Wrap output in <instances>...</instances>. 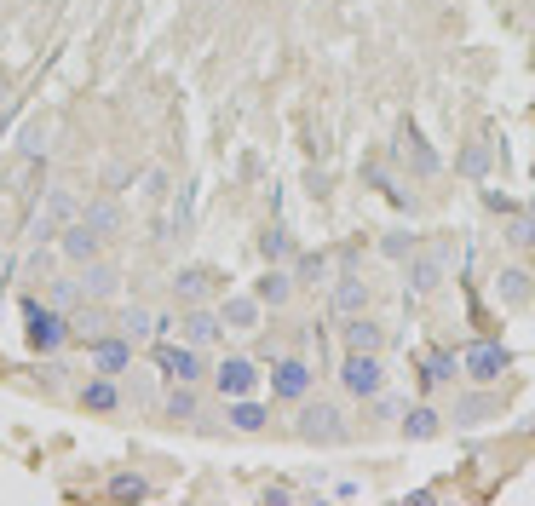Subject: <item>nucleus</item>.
Listing matches in <instances>:
<instances>
[{"label":"nucleus","instance_id":"nucleus-21","mask_svg":"<svg viewBox=\"0 0 535 506\" xmlns=\"http://www.w3.org/2000/svg\"><path fill=\"white\" fill-rule=\"evenodd\" d=\"M380 340H386V334L374 328V322H363V317L346 322V352H380Z\"/></svg>","mask_w":535,"mask_h":506},{"label":"nucleus","instance_id":"nucleus-15","mask_svg":"<svg viewBox=\"0 0 535 506\" xmlns=\"http://www.w3.org/2000/svg\"><path fill=\"white\" fill-rule=\"evenodd\" d=\"M363 305H369V282L346 271V276H339V282H334V311H346V317H357Z\"/></svg>","mask_w":535,"mask_h":506},{"label":"nucleus","instance_id":"nucleus-27","mask_svg":"<svg viewBox=\"0 0 535 506\" xmlns=\"http://www.w3.org/2000/svg\"><path fill=\"white\" fill-rule=\"evenodd\" d=\"M501 299L507 305H524L530 299V276L524 271H501Z\"/></svg>","mask_w":535,"mask_h":506},{"label":"nucleus","instance_id":"nucleus-9","mask_svg":"<svg viewBox=\"0 0 535 506\" xmlns=\"http://www.w3.org/2000/svg\"><path fill=\"white\" fill-rule=\"evenodd\" d=\"M507 363H513V357H507V345L478 340V345L467 352V363H460V368H467V375L478 380V385H490V380H501V375H507Z\"/></svg>","mask_w":535,"mask_h":506},{"label":"nucleus","instance_id":"nucleus-19","mask_svg":"<svg viewBox=\"0 0 535 506\" xmlns=\"http://www.w3.org/2000/svg\"><path fill=\"white\" fill-rule=\"evenodd\" d=\"M162 328H173V322L150 317V311H144V305H132L127 317H121V334H127V340H150V334H162Z\"/></svg>","mask_w":535,"mask_h":506},{"label":"nucleus","instance_id":"nucleus-28","mask_svg":"<svg viewBox=\"0 0 535 506\" xmlns=\"http://www.w3.org/2000/svg\"><path fill=\"white\" fill-rule=\"evenodd\" d=\"M403 426H409V438H437V415L432 408H409Z\"/></svg>","mask_w":535,"mask_h":506},{"label":"nucleus","instance_id":"nucleus-18","mask_svg":"<svg viewBox=\"0 0 535 506\" xmlns=\"http://www.w3.org/2000/svg\"><path fill=\"white\" fill-rule=\"evenodd\" d=\"M76 282H81V299H109L116 294V271H109V265H87Z\"/></svg>","mask_w":535,"mask_h":506},{"label":"nucleus","instance_id":"nucleus-2","mask_svg":"<svg viewBox=\"0 0 535 506\" xmlns=\"http://www.w3.org/2000/svg\"><path fill=\"white\" fill-rule=\"evenodd\" d=\"M449 253H455V242H449V236H437V242H427V248L409 253V288H415V294H432V288L443 282Z\"/></svg>","mask_w":535,"mask_h":506},{"label":"nucleus","instance_id":"nucleus-1","mask_svg":"<svg viewBox=\"0 0 535 506\" xmlns=\"http://www.w3.org/2000/svg\"><path fill=\"white\" fill-rule=\"evenodd\" d=\"M69 317L58 305H41V299H23V340H29L35 357H52L58 345H69Z\"/></svg>","mask_w":535,"mask_h":506},{"label":"nucleus","instance_id":"nucleus-22","mask_svg":"<svg viewBox=\"0 0 535 506\" xmlns=\"http://www.w3.org/2000/svg\"><path fill=\"white\" fill-rule=\"evenodd\" d=\"M81 403H87V408H99V415H109V408L121 403L116 380H109V375H99V380H87V391H81Z\"/></svg>","mask_w":535,"mask_h":506},{"label":"nucleus","instance_id":"nucleus-4","mask_svg":"<svg viewBox=\"0 0 535 506\" xmlns=\"http://www.w3.org/2000/svg\"><path fill=\"white\" fill-rule=\"evenodd\" d=\"M69 219H81V202H76V190H46V208L35 213V242L58 236Z\"/></svg>","mask_w":535,"mask_h":506},{"label":"nucleus","instance_id":"nucleus-32","mask_svg":"<svg viewBox=\"0 0 535 506\" xmlns=\"http://www.w3.org/2000/svg\"><path fill=\"white\" fill-rule=\"evenodd\" d=\"M513 248H535V213H524V219L513 225V236H507Z\"/></svg>","mask_w":535,"mask_h":506},{"label":"nucleus","instance_id":"nucleus-29","mask_svg":"<svg viewBox=\"0 0 535 506\" xmlns=\"http://www.w3.org/2000/svg\"><path fill=\"white\" fill-rule=\"evenodd\" d=\"M260 248H265V259H271V265L294 253V242H288V231H283V225H276V231H265V242H260Z\"/></svg>","mask_w":535,"mask_h":506},{"label":"nucleus","instance_id":"nucleus-30","mask_svg":"<svg viewBox=\"0 0 535 506\" xmlns=\"http://www.w3.org/2000/svg\"><path fill=\"white\" fill-rule=\"evenodd\" d=\"M52 305H58V311L81 305V282H76V276H69V282H58V288H52Z\"/></svg>","mask_w":535,"mask_h":506},{"label":"nucleus","instance_id":"nucleus-23","mask_svg":"<svg viewBox=\"0 0 535 506\" xmlns=\"http://www.w3.org/2000/svg\"><path fill=\"white\" fill-rule=\"evenodd\" d=\"M69 328H76L81 340H104V334H109V317L99 311V299H92L87 311H76V317H69Z\"/></svg>","mask_w":535,"mask_h":506},{"label":"nucleus","instance_id":"nucleus-6","mask_svg":"<svg viewBox=\"0 0 535 506\" xmlns=\"http://www.w3.org/2000/svg\"><path fill=\"white\" fill-rule=\"evenodd\" d=\"M99 248H104V236L92 231V225H81V219H69L64 231H58V253H64L69 265H92V259H99Z\"/></svg>","mask_w":535,"mask_h":506},{"label":"nucleus","instance_id":"nucleus-34","mask_svg":"<svg viewBox=\"0 0 535 506\" xmlns=\"http://www.w3.org/2000/svg\"><path fill=\"white\" fill-rule=\"evenodd\" d=\"M109 495H121V501H139V495H144V478H116V484H109Z\"/></svg>","mask_w":535,"mask_h":506},{"label":"nucleus","instance_id":"nucleus-33","mask_svg":"<svg viewBox=\"0 0 535 506\" xmlns=\"http://www.w3.org/2000/svg\"><path fill=\"white\" fill-rule=\"evenodd\" d=\"M386 253H392V259L415 253V236H409V231H386Z\"/></svg>","mask_w":535,"mask_h":506},{"label":"nucleus","instance_id":"nucleus-7","mask_svg":"<svg viewBox=\"0 0 535 506\" xmlns=\"http://www.w3.org/2000/svg\"><path fill=\"white\" fill-rule=\"evenodd\" d=\"M271 397H283V403H306L311 397V368L299 363V357H283V363L271 368Z\"/></svg>","mask_w":535,"mask_h":506},{"label":"nucleus","instance_id":"nucleus-20","mask_svg":"<svg viewBox=\"0 0 535 506\" xmlns=\"http://www.w3.org/2000/svg\"><path fill=\"white\" fill-rule=\"evenodd\" d=\"M81 225H92L99 236H109V231H121V208L116 202H87V208H81Z\"/></svg>","mask_w":535,"mask_h":506},{"label":"nucleus","instance_id":"nucleus-3","mask_svg":"<svg viewBox=\"0 0 535 506\" xmlns=\"http://www.w3.org/2000/svg\"><path fill=\"white\" fill-rule=\"evenodd\" d=\"M299 438L311 443H346V420H339L334 403H306L299 408Z\"/></svg>","mask_w":535,"mask_h":506},{"label":"nucleus","instance_id":"nucleus-11","mask_svg":"<svg viewBox=\"0 0 535 506\" xmlns=\"http://www.w3.org/2000/svg\"><path fill=\"white\" fill-rule=\"evenodd\" d=\"M213 282H219V276L208 271V265H185V271L173 276V299H179V305H208Z\"/></svg>","mask_w":535,"mask_h":506},{"label":"nucleus","instance_id":"nucleus-10","mask_svg":"<svg viewBox=\"0 0 535 506\" xmlns=\"http://www.w3.org/2000/svg\"><path fill=\"white\" fill-rule=\"evenodd\" d=\"M213 380H219V391H225V397H253V385H260V368H253L248 357H225V363L213 368Z\"/></svg>","mask_w":535,"mask_h":506},{"label":"nucleus","instance_id":"nucleus-25","mask_svg":"<svg viewBox=\"0 0 535 506\" xmlns=\"http://www.w3.org/2000/svg\"><path fill=\"white\" fill-rule=\"evenodd\" d=\"M427 385H443V380H455V352H432L427 357V375H420Z\"/></svg>","mask_w":535,"mask_h":506},{"label":"nucleus","instance_id":"nucleus-16","mask_svg":"<svg viewBox=\"0 0 535 506\" xmlns=\"http://www.w3.org/2000/svg\"><path fill=\"white\" fill-rule=\"evenodd\" d=\"M288 294H294V276H288V271H276V265L260 276V282H253V299H260V305H283Z\"/></svg>","mask_w":535,"mask_h":506},{"label":"nucleus","instance_id":"nucleus-17","mask_svg":"<svg viewBox=\"0 0 535 506\" xmlns=\"http://www.w3.org/2000/svg\"><path fill=\"white\" fill-rule=\"evenodd\" d=\"M219 317H225V328H253V322H260V299L253 294H230L225 305H219Z\"/></svg>","mask_w":535,"mask_h":506},{"label":"nucleus","instance_id":"nucleus-13","mask_svg":"<svg viewBox=\"0 0 535 506\" xmlns=\"http://www.w3.org/2000/svg\"><path fill=\"white\" fill-rule=\"evenodd\" d=\"M132 363V340L121 334V340H92V368L99 375H121V368Z\"/></svg>","mask_w":535,"mask_h":506},{"label":"nucleus","instance_id":"nucleus-12","mask_svg":"<svg viewBox=\"0 0 535 506\" xmlns=\"http://www.w3.org/2000/svg\"><path fill=\"white\" fill-rule=\"evenodd\" d=\"M179 334H185L190 345H213L219 334H225V317L208 305H185V322H179Z\"/></svg>","mask_w":535,"mask_h":506},{"label":"nucleus","instance_id":"nucleus-14","mask_svg":"<svg viewBox=\"0 0 535 506\" xmlns=\"http://www.w3.org/2000/svg\"><path fill=\"white\" fill-rule=\"evenodd\" d=\"M397 150H403V162L415 167L420 178H432V173H437V155H432V144L420 138V127H403V138H397Z\"/></svg>","mask_w":535,"mask_h":506},{"label":"nucleus","instance_id":"nucleus-31","mask_svg":"<svg viewBox=\"0 0 535 506\" xmlns=\"http://www.w3.org/2000/svg\"><path fill=\"white\" fill-rule=\"evenodd\" d=\"M483 167H490V150H483V144H472V150L460 155V173H472V178H478Z\"/></svg>","mask_w":535,"mask_h":506},{"label":"nucleus","instance_id":"nucleus-5","mask_svg":"<svg viewBox=\"0 0 535 506\" xmlns=\"http://www.w3.org/2000/svg\"><path fill=\"white\" fill-rule=\"evenodd\" d=\"M339 380H346V391H357V397H380L386 368H380V357H374V352H351L346 368H339Z\"/></svg>","mask_w":535,"mask_h":506},{"label":"nucleus","instance_id":"nucleus-24","mask_svg":"<svg viewBox=\"0 0 535 506\" xmlns=\"http://www.w3.org/2000/svg\"><path fill=\"white\" fill-rule=\"evenodd\" d=\"M230 426H236V431H260L265 426V408L260 403H248V397H230Z\"/></svg>","mask_w":535,"mask_h":506},{"label":"nucleus","instance_id":"nucleus-26","mask_svg":"<svg viewBox=\"0 0 535 506\" xmlns=\"http://www.w3.org/2000/svg\"><path fill=\"white\" fill-rule=\"evenodd\" d=\"M167 415L173 420H196V391H190V380H179V391L167 397Z\"/></svg>","mask_w":535,"mask_h":506},{"label":"nucleus","instance_id":"nucleus-8","mask_svg":"<svg viewBox=\"0 0 535 506\" xmlns=\"http://www.w3.org/2000/svg\"><path fill=\"white\" fill-rule=\"evenodd\" d=\"M156 368H162V375H173V380H196L202 375V357H196V345H173V340H156Z\"/></svg>","mask_w":535,"mask_h":506}]
</instances>
